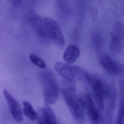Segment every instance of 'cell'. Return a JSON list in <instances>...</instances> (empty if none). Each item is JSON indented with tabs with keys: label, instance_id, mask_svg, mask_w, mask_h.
I'll list each match as a JSON object with an SVG mask.
<instances>
[{
	"label": "cell",
	"instance_id": "13",
	"mask_svg": "<svg viewBox=\"0 0 124 124\" xmlns=\"http://www.w3.org/2000/svg\"><path fill=\"white\" fill-rule=\"evenodd\" d=\"M38 114V124H47L44 118L42 110L40 111Z\"/></svg>",
	"mask_w": 124,
	"mask_h": 124
},
{
	"label": "cell",
	"instance_id": "11",
	"mask_svg": "<svg viewBox=\"0 0 124 124\" xmlns=\"http://www.w3.org/2000/svg\"><path fill=\"white\" fill-rule=\"evenodd\" d=\"M42 110L47 124H58L54 111L49 106H45Z\"/></svg>",
	"mask_w": 124,
	"mask_h": 124
},
{
	"label": "cell",
	"instance_id": "8",
	"mask_svg": "<svg viewBox=\"0 0 124 124\" xmlns=\"http://www.w3.org/2000/svg\"><path fill=\"white\" fill-rule=\"evenodd\" d=\"M54 68L57 73L68 81H75V67L68 63L58 62L55 63Z\"/></svg>",
	"mask_w": 124,
	"mask_h": 124
},
{
	"label": "cell",
	"instance_id": "9",
	"mask_svg": "<svg viewBox=\"0 0 124 124\" xmlns=\"http://www.w3.org/2000/svg\"><path fill=\"white\" fill-rule=\"evenodd\" d=\"M80 54L79 48L76 44L69 45L66 49L63 52V59L68 64L75 62L78 58Z\"/></svg>",
	"mask_w": 124,
	"mask_h": 124
},
{
	"label": "cell",
	"instance_id": "5",
	"mask_svg": "<svg viewBox=\"0 0 124 124\" xmlns=\"http://www.w3.org/2000/svg\"><path fill=\"white\" fill-rule=\"evenodd\" d=\"M108 90L106 98L107 108L106 109V121L107 124H111L113 115L116 107L117 92L115 84L113 82L108 83Z\"/></svg>",
	"mask_w": 124,
	"mask_h": 124
},
{
	"label": "cell",
	"instance_id": "12",
	"mask_svg": "<svg viewBox=\"0 0 124 124\" xmlns=\"http://www.w3.org/2000/svg\"><path fill=\"white\" fill-rule=\"evenodd\" d=\"M30 57L31 62L36 66L43 69L46 67V63L40 57L35 54H32L30 55Z\"/></svg>",
	"mask_w": 124,
	"mask_h": 124
},
{
	"label": "cell",
	"instance_id": "2",
	"mask_svg": "<svg viewBox=\"0 0 124 124\" xmlns=\"http://www.w3.org/2000/svg\"><path fill=\"white\" fill-rule=\"evenodd\" d=\"M61 92L74 121L77 124H85V105L84 99L77 97L76 95V90H68L62 88Z\"/></svg>",
	"mask_w": 124,
	"mask_h": 124
},
{
	"label": "cell",
	"instance_id": "7",
	"mask_svg": "<svg viewBox=\"0 0 124 124\" xmlns=\"http://www.w3.org/2000/svg\"><path fill=\"white\" fill-rule=\"evenodd\" d=\"M84 100L85 108L86 109L87 116L90 124H100L101 122V115L90 95L86 94Z\"/></svg>",
	"mask_w": 124,
	"mask_h": 124
},
{
	"label": "cell",
	"instance_id": "1",
	"mask_svg": "<svg viewBox=\"0 0 124 124\" xmlns=\"http://www.w3.org/2000/svg\"><path fill=\"white\" fill-rule=\"evenodd\" d=\"M84 76L92 87L93 95L100 111L105 107V101L108 90V85L100 76L87 72Z\"/></svg>",
	"mask_w": 124,
	"mask_h": 124
},
{
	"label": "cell",
	"instance_id": "10",
	"mask_svg": "<svg viewBox=\"0 0 124 124\" xmlns=\"http://www.w3.org/2000/svg\"><path fill=\"white\" fill-rule=\"evenodd\" d=\"M23 103L24 106L23 113L25 116L31 121L38 120V114L34 110L31 103L28 101H24Z\"/></svg>",
	"mask_w": 124,
	"mask_h": 124
},
{
	"label": "cell",
	"instance_id": "4",
	"mask_svg": "<svg viewBox=\"0 0 124 124\" xmlns=\"http://www.w3.org/2000/svg\"><path fill=\"white\" fill-rule=\"evenodd\" d=\"M43 96L46 105L54 104L59 95L60 90L57 83L54 80L48 79L44 80Z\"/></svg>",
	"mask_w": 124,
	"mask_h": 124
},
{
	"label": "cell",
	"instance_id": "6",
	"mask_svg": "<svg viewBox=\"0 0 124 124\" xmlns=\"http://www.w3.org/2000/svg\"><path fill=\"white\" fill-rule=\"evenodd\" d=\"M3 94L13 118L17 122H22L24 120V116L21 106L7 90H4Z\"/></svg>",
	"mask_w": 124,
	"mask_h": 124
},
{
	"label": "cell",
	"instance_id": "3",
	"mask_svg": "<svg viewBox=\"0 0 124 124\" xmlns=\"http://www.w3.org/2000/svg\"><path fill=\"white\" fill-rule=\"evenodd\" d=\"M45 36L49 38L56 45L62 47L65 40L59 25L51 18L45 17L43 19Z\"/></svg>",
	"mask_w": 124,
	"mask_h": 124
}]
</instances>
